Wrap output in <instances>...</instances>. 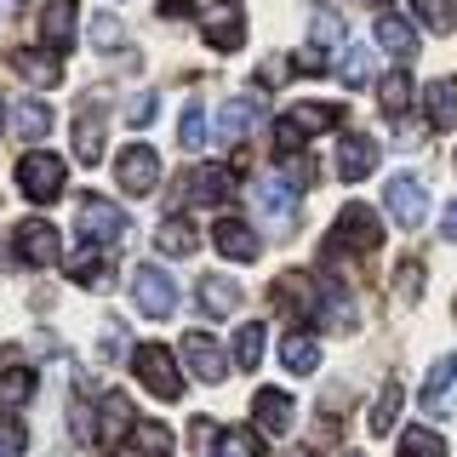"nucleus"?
<instances>
[{
  "label": "nucleus",
  "mask_w": 457,
  "mask_h": 457,
  "mask_svg": "<svg viewBox=\"0 0 457 457\" xmlns=\"http://www.w3.org/2000/svg\"><path fill=\"white\" fill-rule=\"evenodd\" d=\"M0 263H6V246H0Z\"/></svg>",
  "instance_id": "864d4df0"
},
{
  "label": "nucleus",
  "mask_w": 457,
  "mask_h": 457,
  "mask_svg": "<svg viewBox=\"0 0 457 457\" xmlns=\"http://www.w3.org/2000/svg\"><path fill=\"white\" fill-rule=\"evenodd\" d=\"M349 457H361V452H349Z\"/></svg>",
  "instance_id": "6e6d98bb"
},
{
  "label": "nucleus",
  "mask_w": 457,
  "mask_h": 457,
  "mask_svg": "<svg viewBox=\"0 0 457 457\" xmlns=\"http://www.w3.org/2000/svg\"><path fill=\"white\" fill-rule=\"evenodd\" d=\"M280 361H286V371L309 378V371H320V343H314L309 332H292V337L280 343Z\"/></svg>",
  "instance_id": "a878e982"
},
{
  "label": "nucleus",
  "mask_w": 457,
  "mask_h": 457,
  "mask_svg": "<svg viewBox=\"0 0 457 457\" xmlns=\"http://www.w3.org/2000/svg\"><path fill=\"white\" fill-rule=\"evenodd\" d=\"M423 104H428V126H435V132H452L457 126V80H435L423 92Z\"/></svg>",
  "instance_id": "5701e85b"
},
{
  "label": "nucleus",
  "mask_w": 457,
  "mask_h": 457,
  "mask_svg": "<svg viewBox=\"0 0 457 457\" xmlns=\"http://www.w3.org/2000/svg\"><path fill=\"white\" fill-rule=\"evenodd\" d=\"M440 228H446V240H457V200L446 206V218H440Z\"/></svg>",
  "instance_id": "09e8293b"
},
{
  "label": "nucleus",
  "mask_w": 457,
  "mask_h": 457,
  "mask_svg": "<svg viewBox=\"0 0 457 457\" xmlns=\"http://www.w3.org/2000/svg\"><path fill=\"white\" fill-rule=\"evenodd\" d=\"M69 280L104 292V280H109V252H104V246H80L75 257H69Z\"/></svg>",
  "instance_id": "412c9836"
},
{
  "label": "nucleus",
  "mask_w": 457,
  "mask_h": 457,
  "mask_svg": "<svg viewBox=\"0 0 457 457\" xmlns=\"http://www.w3.org/2000/svg\"><path fill=\"white\" fill-rule=\"evenodd\" d=\"M446 366H452V371H457V354H452V361H446Z\"/></svg>",
  "instance_id": "603ef678"
},
{
  "label": "nucleus",
  "mask_w": 457,
  "mask_h": 457,
  "mask_svg": "<svg viewBox=\"0 0 457 457\" xmlns=\"http://www.w3.org/2000/svg\"><path fill=\"white\" fill-rule=\"evenodd\" d=\"M12 69H18L29 86H57L63 80V63L46 57V52H12Z\"/></svg>",
  "instance_id": "bb28decb"
},
{
  "label": "nucleus",
  "mask_w": 457,
  "mask_h": 457,
  "mask_svg": "<svg viewBox=\"0 0 457 457\" xmlns=\"http://www.w3.org/2000/svg\"><path fill=\"white\" fill-rule=\"evenodd\" d=\"M371 35H378V46H383V52H395V57H418V29H411L406 18H395V12H378Z\"/></svg>",
  "instance_id": "6ab92c4d"
},
{
  "label": "nucleus",
  "mask_w": 457,
  "mask_h": 457,
  "mask_svg": "<svg viewBox=\"0 0 457 457\" xmlns=\"http://www.w3.org/2000/svg\"><path fill=\"white\" fill-rule=\"evenodd\" d=\"M400 400H406V389H400V383H383L378 406H371V435H389V428H395V418H400Z\"/></svg>",
  "instance_id": "473e14b6"
},
{
  "label": "nucleus",
  "mask_w": 457,
  "mask_h": 457,
  "mask_svg": "<svg viewBox=\"0 0 457 457\" xmlns=\"http://www.w3.org/2000/svg\"><path fill=\"white\" fill-rule=\"evenodd\" d=\"M0 457H12V446H0Z\"/></svg>",
  "instance_id": "8fccbe9b"
},
{
  "label": "nucleus",
  "mask_w": 457,
  "mask_h": 457,
  "mask_svg": "<svg viewBox=\"0 0 457 457\" xmlns=\"http://www.w3.org/2000/svg\"><path fill=\"white\" fill-rule=\"evenodd\" d=\"M309 40H314V46H337V40H343V12L337 6H320L309 18Z\"/></svg>",
  "instance_id": "f704fd0d"
},
{
  "label": "nucleus",
  "mask_w": 457,
  "mask_h": 457,
  "mask_svg": "<svg viewBox=\"0 0 457 457\" xmlns=\"http://www.w3.org/2000/svg\"><path fill=\"white\" fill-rule=\"evenodd\" d=\"M411 12H418L423 29H435V35H452V29H457V6H452V0H411Z\"/></svg>",
  "instance_id": "72a5a7b5"
},
{
  "label": "nucleus",
  "mask_w": 457,
  "mask_h": 457,
  "mask_svg": "<svg viewBox=\"0 0 457 457\" xmlns=\"http://www.w3.org/2000/svg\"><path fill=\"white\" fill-rule=\"evenodd\" d=\"M337 80H343V86H366V80H371V52H366V46H343Z\"/></svg>",
  "instance_id": "e433bc0d"
},
{
  "label": "nucleus",
  "mask_w": 457,
  "mask_h": 457,
  "mask_svg": "<svg viewBox=\"0 0 457 457\" xmlns=\"http://www.w3.org/2000/svg\"><path fill=\"white\" fill-rule=\"evenodd\" d=\"M80 228L97 240V246H120L126 235H132V218H126L114 200H104V195H92V200H80Z\"/></svg>",
  "instance_id": "0eeeda50"
},
{
  "label": "nucleus",
  "mask_w": 457,
  "mask_h": 457,
  "mask_svg": "<svg viewBox=\"0 0 457 457\" xmlns=\"http://www.w3.org/2000/svg\"><path fill=\"white\" fill-rule=\"evenodd\" d=\"M63 183H69V171H63V161H57L52 149H29L23 161H18V189H23V200H52L63 195Z\"/></svg>",
  "instance_id": "7ed1b4c3"
},
{
  "label": "nucleus",
  "mask_w": 457,
  "mask_h": 457,
  "mask_svg": "<svg viewBox=\"0 0 457 457\" xmlns=\"http://www.w3.org/2000/svg\"><path fill=\"white\" fill-rule=\"evenodd\" d=\"M132 366H137V383L154 400H183V371H178V354L166 343H137Z\"/></svg>",
  "instance_id": "f257e3e1"
},
{
  "label": "nucleus",
  "mask_w": 457,
  "mask_h": 457,
  "mask_svg": "<svg viewBox=\"0 0 457 457\" xmlns=\"http://www.w3.org/2000/svg\"><path fill=\"white\" fill-rule=\"evenodd\" d=\"M263 446H257V435H246V428H235V435L223 440V452H212V457H257Z\"/></svg>",
  "instance_id": "a19ab883"
},
{
  "label": "nucleus",
  "mask_w": 457,
  "mask_h": 457,
  "mask_svg": "<svg viewBox=\"0 0 457 457\" xmlns=\"http://www.w3.org/2000/svg\"><path fill=\"white\" fill-rule=\"evenodd\" d=\"M343 120V104H297L292 114H280L275 120V143L286 154H297V143H303L309 132H326V126Z\"/></svg>",
  "instance_id": "20e7f679"
},
{
  "label": "nucleus",
  "mask_w": 457,
  "mask_h": 457,
  "mask_svg": "<svg viewBox=\"0 0 457 457\" xmlns=\"http://www.w3.org/2000/svg\"><path fill=\"white\" fill-rule=\"evenodd\" d=\"M280 171H286V183H297V189H309V183H314V161H303V154H292Z\"/></svg>",
  "instance_id": "37998d69"
},
{
  "label": "nucleus",
  "mask_w": 457,
  "mask_h": 457,
  "mask_svg": "<svg viewBox=\"0 0 457 457\" xmlns=\"http://www.w3.org/2000/svg\"><path fill=\"white\" fill-rule=\"evenodd\" d=\"M378 161H383V149H378V137H366V132H349V137L337 143V178H343V183L371 178V171H378Z\"/></svg>",
  "instance_id": "f8f14e48"
},
{
  "label": "nucleus",
  "mask_w": 457,
  "mask_h": 457,
  "mask_svg": "<svg viewBox=\"0 0 457 457\" xmlns=\"http://www.w3.org/2000/svg\"><path fill=\"white\" fill-rule=\"evenodd\" d=\"M389 218L400 223V228H418L423 218H428V189L418 178H411V171H400V178H389Z\"/></svg>",
  "instance_id": "9d476101"
},
{
  "label": "nucleus",
  "mask_w": 457,
  "mask_h": 457,
  "mask_svg": "<svg viewBox=\"0 0 457 457\" xmlns=\"http://www.w3.org/2000/svg\"><path fill=\"white\" fill-rule=\"evenodd\" d=\"M269 297L286 309V314H320V286H309V275H280L275 286H269Z\"/></svg>",
  "instance_id": "dca6fc26"
},
{
  "label": "nucleus",
  "mask_w": 457,
  "mask_h": 457,
  "mask_svg": "<svg viewBox=\"0 0 457 457\" xmlns=\"http://www.w3.org/2000/svg\"><path fill=\"white\" fill-rule=\"evenodd\" d=\"M114 178H120L126 195H149L154 183H161V154H154L149 143H126V149L114 154Z\"/></svg>",
  "instance_id": "423d86ee"
},
{
  "label": "nucleus",
  "mask_w": 457,
  "mask_h": 457,
  "mask_svg": "<svg viewBox=\"0 0 457 457\" xmlns=\"http://www.w3.org/2000/svg\"><path fill=\"white\" fill-rule=\"evenodd\" d=\"M126 40V29H120V18H114V12H97L92 18V46H104V52H114Z\"/></svg>",
  "instance_id": "ea45409f"
},
{
  "label": "nucleus",
  "mask_w": 457,
  "mask_h": 457,
  "mask_svg": "<svg viewBox=\"0 0 457 457\" xmlns=\"http://www.w3.org/2000/svg\"><path fill=\"white\" fill-rule=\"evenodd\" d=\"M75 161L80 166H97V161H104V114L92 109V97H86V114L75 120Z\"/></svg>",
  "instance_id": "aec40b11"
},
{
  "label": "nucleus",
  "mask_w": 457,
  "mask_h": 457,
  "mask_svg": "<svg viewBox=\"0 0 457 457\" xmlns=\"http://www.w3.org/2000/svg\"><path fill=\"white\" fill-rule=\"evenodd\" d=\"M40 40H46L52 52L75 46V0H46V12H40Z\"/></svg>",
  "instance_id": "f3484780"
},
{
  "label": "nucleus",
  "mask_w": 457,
  "mask_h": 457,
  "mask_svg": "<svg viewBox=\"0 0 457 457\" xmlns=\"http://www.w3.org/2000/svg\"><path fill=\"white\" fill-rule=\"evenodd\" d=\"M132 400L126 395H104V411H97V440H120V435H132Z\"/></svg>",
  "instance_id": "393cba45"
},
{
  "label": "nucleus",
  "mask_w": 457,
  "mask_h": 457,
  "mask_svg": "<svg viewBox=\"0 0 457 457\" xmlns=\"http://www.w3.org/2000/svg\"><path fill=\"white\" fill-rule=\"evenodd\" d=\"M178 195L195 200V206H218V200L235 195V171H228V166H189L178 178Z\"/></svg>",
  "instance_id": "1a4fd4ad"
},
{
  "label": "nucleus",
  "mask_w": 457,
  "mask_h": 457,
  "mask_svg": "<svg viewBox=\"0 0 457 457\" xmlns=\"http://www.w3.org/2000/svg\"><path fill=\"white\" fill-rule=\"evenodd\" d=\"M29 395H35V371H29V366L0 371V400H6V406H23Z\"/></svg>",
  "instance_id": "c9c22d12"
},
{
  "label": "nucleus",
  "mask_w": 457,
  "mask_h": 457,
  "mask_svg": "<svg viewBox=\"0 0 457 457\" xmlns=\"http://www.w3.org/2000/svg\"><path fill=\"white\" fill-rule=\"evenodd\" d=\"M292 69H297V63H280V57H275V63L257 69V80H263V86H280V80H292Z\"/></svg>",
  "instance_id": "a18cd8bd"
},
{
  "label": "nucleus",
  "mask_w": 457,
  "mask_h": 457,
  "mask_svg": "<svg viewBox=\"0 0 457 457\" xmlns=\"http://www.w3.org/2000/svg\"><path fill=\"white\" fill-rule=\"evenodd\" d=\"M12 126L29 137V143H40V137H52V104H40V97H29V104H18V114H12Z\"/></svg>",
  "instance_id": "c85d7f7f"
},
{
  "label": "nucleus",
  "mask_w": 457,
  "mask_h": 457,
  "mask_svg": "<svg viewBox=\"0 0 457 457\" xmlns=\"http://www.w3.org/2000/svg\"><path fill=\"white\" fill-rule=\"evenodd\" d=\"M195 0H161V18H189Z\"/></svg>",
  "instance_id": "de8ad7c7"
},
{
  "label": "nucleus",
  "mask_w": 457,
  "mask_h": 457,
  "mask_svg": "<svg viewBox=\"0 0 457 457\" xmlns=\"http://www.w3.org/2000/svg\"><path fill=\"white\" fill-rule=\"evenodd\" d=\"M126 120H132V126H149V120H154V92L132 97V109H126Z\"/></svg>",
  "instance_id": "c03bdc74"
},
{
  "label": "nucleus",
  "mask_w": 457,
  "mask_h": 457,
  "mask_svg": "<svg viewBox=\"0 0 457 457\" xmlns=\"http://www.w3.org/2000/svg\"><path fill=\"white\" fill-rule=\"evenodd\" d=\"M171 446H178V435H171L166 423H137L132 428V452L137 457H171Z\"/></svg>",
  "instance_id": "c756f323"
},
{
  "label": "nucleus",
  "mask_w": 457,
  "mask_h": 457,
  "mask_svg": "<svg viewBox=\"0 0 457 457\" xmlns=\"http://www.w3.org/2000/svg\"><path fill=\"white\" fill-rule=\"evenodd\" d=\"M183 361L200 383H223L228 378V354L218 349V337L212 332H183Z\"/></svg>",
  "instance_id": "9b49d317"
},
{
  "label": "nucleus",
  "mask_w": 457,
  "mask_h": 457,
  "mask_svg": "<svg viewBox=\"0 0 457 457\" xmlns=\"http://www.w3.org/2000/svg\"><path fill=\"white\" fill-rule=\"evenodd\" d=\"M200 29H206L212 52H235L240 40H246V12H240L235 0H223V6H212L206 18H200Z\"/></svg>",
  "instance_id": "ddd939ff"
},
{
  "label": "nucleus",
  "mask_w": 457,
  "mask_h": 457,
  "mask_svg": "<svg viewBox=\"0 0 457 457\" xmlns=\"http://www.w3.org/2000/svg\"><path fill=\"white\" fill-rule=\"evenodd\" d=\"M257 361H263V326L246 320V326L235 332V366H240V371H257Z\"/></svg>",
  "instance_id": "2f4dec72"
},
{
  "label": "nucleus",
  "mask_w": 457,
  "mask_h": 457,
  "mask_svg": "<svg viewBox=\"0 0 457 457\" xmlns=\"http://www.w3.org/2000/svg\"><path fill=\"white\" fill-rule=\"evenodd\" d=\"M12 240H18V257H23L29 269H52V263H63V246H57L63 235H57L52 223H40V218H23Z\"/></svg>",
  "instance_id": "6e6552de"
},
{
  "label": "nucleus",
  "mask_w": 457,
  "mask_h": 457,
  "mask_svg": "<svg viewBox=\"0 0 457 457\" xmlns=\"http://www.w3.org/2000/svg\"><path fill=\"white\" fill-rule=\"evenodd\" d=\"M178 143H183V149H206V114H200V104H183V114H178Z\"/></svg>",
  "instance_id": "58836bf2"
},
{
  "label": "nucleus",
  "mask_w": 457,
  "mask_h": 457,
  "mask_svg": "<svg viewBox=\"0 0 457 457\" xmlns=\"http://www.w3.org/2000/svg\"><path fill=\"white\" fill-rule=\"evenodd\" d=\"M240 297H246V292H240L228 275H206V280H200V309H206V314H235Z\"/></svg>",
  "instance_id": "b1692460"
},
{
  "label": "nucleus",
  "mask_w": 457,
  "mask_h": 457,
  "mask_svg": "<svg viewBox=\"0 0 457 457\" xmlns=\"http://www.w3.org/2000/svg\"><path fill=\"white\" fill-rule=\"evenodd\" d=\"M154 246H161L166 257H189L200 240H195V223L189 218H166L161 228H154Z\"/></svg>",
  "instance_id": "cd10ccee"
},
{
  "label": "nucleus",
  "mask_w": 457,
  "mask_h": 457,
  "mask_svg": "<svg viewBox=\"0 0 457 457\" xmlns=\"http://www.w3.org/2000/svg\"><path fill=\"white\" fill-rule=\"evenodd\" d=\"M132 303L149 314V320H166L171 309H178V286H171L166 269H154V263H137L132 269Z\"/></svg>",
  "instance_id": "39448f33"
},
{
  "label": "nucleus",
  "mask_w": 457,
  "mask_h": 457,
  "mask_svg": "<svg viewBox=\"0 0 457 457\" xmlns=\"http://www.w3.org/2000/svg\"><path fill=\"white\" fill-rule=\"evenodd\" d=\"M212 240H218V252L228 257V263H257V257H263V240H257V228L240 223V218H218Z\"/></svg>",
  "instance_id": "4468645a"
},
{
  "label": "nucleus",
  "mask_w": 457,
  "mask_h": 457,
  "mask_svg": "<svg viewBox=\"0 0 457 457\" xmlns=\"http://www.w3.org/2000/svg\"><path fill=\"white\" fill-rule=\"evenodd\" d=\"M189 435H195V446H212V440H218V423H212V418H195Z\"/></svg>",
  "instance_id": "49530a36"
},
{
  "label": "nucleus",
  "mask_w": 457,
  "mask_h": 457,
  "mask_svg": "<svg viewBox=\"0 0 457 457\" xmlns=\"http://www.w3.org/2000/svg\"><path fill=\"white\" fill-rule=\"evenodd\" d=\"M378 104H383V114H406L411 109V75L406 69H395V75L378 80Z\"/></svg>",
  "instance_id": "7c9ffc66"
},
{
  "label": "nucleus",
  "mask_w": 457,
  "mask_h": 457,
  "mask_svg": "<svg viewBox=\"0 0 457 457\" xmlns=\"http://www.w3.org/2000/svg\"><path fill=\"white\" fill-rule=\"evenodd\" d=\"M395 286H400L406 297H418V292H423V263H400V269H395Z\"/></svg>",
  "instance_id": "79ce46f5"
},
{
  "label": "nucleus",
  "mask_w": 457,
  "mask_h": 457,
  "mask_svg": "<svg viewBox=\"0 0 457 457\" xmlns=\"http://www.w3.org/2000/svg\"><path fill=\"white\" fill-rule=\"evenodd\" d=\"M0 126H6V109H0Z\"/></svg>",
  "instance_id": "5fc2aeb1"
},
{
  "label": "nucleus",
  "mask_w": 457,
  "mask_h": 457,
  "mask_svg": "<svg viewBox=\"0 0 457 457\" xmlns=\"http://www.w3.org/2000/svg\"><path fill=\"white\" fill-rule=\"evenodd\" d=\"M378 246H383L378 212H366L361 200H349V206L337 212V223H332V246H326V252H361V257H371Z\"/></svg>",
  "instance_id": "f03ea898"
},
{
  "label": "nucleus",
  "mask_w": 457,
  "mask_h": 457,
  "mask_svg": "<svg viewBox=\"0 0 457 457\" xmlns=\"http://www.w3.org/2000/svg\"><path fill=\"white\" fill-rule=\"evenodd\" d=\"M292 457H314V452H292Z\"/></svg>",
  "instance_id": "3c124183"
},
{
  "label": "nucleus",
  "mask_w": 457,
  "mask_h": 457,
  "mask_svg": "<svg viewBox=\"0 0 457 457\" xmlns=\"http://www.w3.org/2000/svg\"><path fill=\"white\" fill-rule=\"evenodd\" d=\"M252 126H257V97H235V104L218 109V137L223 143H240Z\"/></svg>",
  "instance_id": "4be33fe9"
},
{
  "label": "nucleus",
  "mask_w": 457,
  "mask_h": 457,
  "mask_svg": "<svg viewBox=\"0 0 457 457\" xmlns=\"http://www.w3.org/2000/svg\"><path fill=\"white\" fill-rule=\"evenodd\" d=\"M400 457H446V440H440L435 428H406V440H400Z\"/></svg>",
  "instance_id": "4c0bfd02"
},
{
  "label": "nucleus",
  "mask_w": 457,
  "mask_h": 457,
  "mask_svg": "<svg viewBox=\"0 0 457 457\" xmlns=\"http://www.w3.org/2000/svg\"><path fill=\"white\" fill-rule=\"evenodd\" d=\"M257 206H263V218H269V228H292L297 223V195L286 189L280 178H263V189H257Z\"/></svg>",
  "instance_id": "a211bd4d"
},
{
  "label": "nucleus",
  "mask_w": 457,
  "mask_h": 457,
  "mask_svg": "<svg viewBox=\"0 0 457 457\" xmlns=\"http://www.w3.org/2000/svg\"><path fill=\"white\" fill-rule=\"evenodd\" d=\"M292 395H280V389H257V400H252V423H257V435H286L292 428Z\"/></svg>",
  "instance_id": "2eb2a0df"
}]
</instances>
